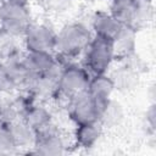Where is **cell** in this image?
Masks as SVG:
<instances>
[{
	"mask_svg": "<svg viewBox=\"0 0 156 156\" xmlns=\"http://www.w3.org/2000/svg\"><path fill=\"white\" fill-rule=\"evenodd\" d=\"M90 27L82 21H71L61 26L56 35L55 54L63 62L83 55L93 38Z\"/></svg>",
	"mask_w": 156,
	"mask_h": 156,
	"instance_id": "cell-1",
	"label": "cell"
},
{
	"mask_svg": "<svg viewBox=\"0 0 156 156\" xmlns=\"http://www.w3.org/2000/svg\"><path fill=\"white\" fill-rule=\"evenodd\" d=\"M108 12L123 26L139 30L154 18V4L144 0H112Z\"/></svg>",
	"mask_w": 156,
	"mask_h": 156,
	"instance_id": "cell-2",
	"label": "cell"
},
{
	"mask_svg": "<svg viewBox=\"0 0 156 156\" xmlns=\"http://www.w3.org/2000/svg\"><path fill=\"white\" fill-rule=\"evenodd\" d=\"M33 22L30 6L27 0H0V29L22 39Z\"/></svg>",
	"mask_w": 156,
	"mask_h": 156,
	"instance_id": "cell-3",
	"label": "cell"
},
{
	"mask_svg": "<svg viewBox=\"0 0 156 156\" xmlns=\"http://www.w3.org/2000/svg\"><path fill=\"white\" fill-rule=\"evenodd\" d=\"M116 61L113 40L93 35L83 52V66L91 76L108 73Z\"/></svg>",
	"mask_w": 156,
	"mask_h": 156,
	"instance_id": "cell-4",
	"label": "cell"
},
{
	"mask_svg": "<svg viewBox=\"0 0 156 156\" xmlns=\"http://www.w3.org/2000/svg\"><path fill=\"white\" fill-rule=\"evenodd\" d=\"M91 74L88 69L77 62H63L57 83V98H62L66 101L83 93L88 88V83Z\"/></svg>",
	"mask_w": 156,
	"mask_h": 156,
	"instance_id": "cell-5",
	"label": "cell"
},
{
	"mask_svg": "<svg viewBox=\"0 0 156 156\" xmlns=\"http://www.w3.org/2000/svg\"><path fill=\"white\" fill-rule=\"evenodd\" d=\"M57 30L46 21L32 22L22 37L24 51H50L55 52Z\"/></svg>",
	"mask_w": 156,
	"mask_h": 156,
	"instance_id": "cell-6",
	"label": "cell"
},
{
	"mask_svg": "<svg viewBox=\"0 0 156 156\" xmlns=\"http://www.w3.org/2000/svg\"><path fill=\"white\" fill-rule=\"evenodd\" d=\"M106 104L99 102L87 90L67 101V112L74 124L96 123Z\"/></svg>",
	"mask_w": 156,
	"mask_h": 156,
	"instance_id": "cell-7",
	"label": "cell"
},
{
	"mask_svg": "<svg viewBox=\"0 0 156 156\" xmlns=\"http://www.w3.org/2000/svg\"><path fill=\"white\" fill-rule=\"evenodd\" d=\"M67 151L66 140L61 130L52 124L44 129L35 132V140L32 146L30 154L44 156H58Z\"/></svg>",
	"mask_w": 156,
	"mask_h": 156,
	"instance_id": "cell-8",
	"label": "cell"
},
{
	"mask_svg": "<svg viewBox=\"0 0 156 156\" xmlns=\"http://www.w3.org/2000/svg\"><path fill=\"white\" fill-rule=\"evenodd\" d=\"M22 60L28 71L34 74L50 72L63 63L55 52L50 51H23Z\"/></svg>",
	"mask_w": 156,
	"mask_h": 156,
	"instance_id": "cell-9",
	"label": "cell"
},
{
	"mask_svg": "<svg viewBox=\"0 0 156 156\" xmlns=\"http://www.w3.org/2000/svg\"><path fill=\"white\" fill-rule=\"evenodd\" d=\"M89 27L94 35L113 40L122 29L123 24L119 23L108 11L98 10L93 13Z\"/></svg>",
	"mask_w": 156,
	"mask_h": 156,
	"instance_id": "cell-10",
	"label": "cell"
},
{
	"mask_svg": "<svg viewBox=\"0 0 156 156\" xmlns=\"http://www.w3.org/2000/svg\"><path fill=\"white\" fill-rule=\"evenodd\" d=\"M108 74L113 82L115 90L119 93H123V94L130 93L135 90L136 87L139 85L140 74L124 62L119 61V65L115 69L110 71Z\"/></svg>",
	"mask_w": 156,
	"mask_h": 156,
	"instance_id": "cell-11",
	"label": "cell"
},
{
	"mask_svg": "<svg viewBox=\"0 0 156 156\" xmlns=\"http://www.w3.org/2000/svg\"><path fill=\"white\" fill-rule=\"evenodd\" d=\"M102 132L104 128L99 122L76 124V128L73 130L74 146L83 150L93 149L102 136Z\"/></svg>",
	"mask_w": 156,
	"mask_h": 156,
	"instance_id": "cell-12",
	"label": "cell"
},
{
	"mask_svg": "<svg viewBox=\"0 0 156 156\" xmlns=\"http://www.w3.org/2000/svg\"><path fill=\"white\" fill-rule=\"evenodd\" d=\"M22 119L35 132L46 128L52 124V113L51 111L40 101H34L23 113Z\"/></svg>",
	"mask_w": 156,
	"mask_h": 156,
	"instance_id": "cell-13",
	"label": "cell"
},
{
	"mask_svg": "<svg viewBox=\"0 0 156 156\" xmlns=\"http://www.w3.org/2000/svg\"><path fill=\"white\" fill-rule=\"evenodd\" d=\"M87 91L101 104H106L113 95L115 85L108 73L91 76L88 83Z\"/></svg>",
	"mask_w": 156,
	"mask_h": 156,
	"instance_id": "cell-14",
	"label": "cell"
},
{
	"mask_svg": "<svg viewBox=\"0 0 156 156\" xmlns=\"http://www.w3.org/2000/svg\"><path fill=\"white\" fill-rule=\"evenodd\" d=\"M136 34L138 30L123 26L117 37L113 39V46L116 52V61L124 58L134 52L136 49Z\"/></svg>",
	"mask_w": 156,
	"mask_h": 156,
	"instance_id": "cell-15",
	"label": "cell"
},
{
	"mask_svg": "<svg viewBox=\"0 0 156 156\" xmlns=\"http://www.w3.org/2000/svg\"><path fill=\"white\" fill-rule=\"evenodd\" d=\"M13 138V141L17 149H32L35 140V130L30 128L22 118L16 119L15 122L7 124Z\"/></svg>",
	"mask_w": 156,
	"mask_h": 156,
	"instance_id": "cell-16",
	"label": "cell"
},
{
	"mask_svg": "<svg viewBox=\"0 0 156 156\" xmlns=\"http://www.w3.org/2000/svg\"><path fill=\"white\" fill-rule=\"evenodd\" d=\"M124 116H126V111L123 105L118 100L111 98L106 102L101 112L99 123L102 126V128H115L123 122Z\"/></svg>",
	"mask_w": 156,
	"mask_h": 156,
	"instance_id": "cell-17",
	"label": "cell"
},
{
	"mask_svg": "<svg viewBox=\"0 0 156 156\" xmlns=\"http://www.w3.org/2000/svg\"><path fill=\"white\" fill-rule=\"evenodd\" d=\"M20 52L21 50L17 44V38L0 29V61H4L5 58Z\"/></svg>",
	"mask_w": 156,
	"mask_h": 156,
	"instance_id": "cell-18",
	"label": "cell"
},
{
	"mask_svg": "<svg viewBox=\"0 0 156 156\" xmlns=\"http://www.w3.org/2000/svg\"><path fill=\"white\" fill-rule=\"evenodd\" d=\"M18 149L13 141L7 124H0V155H9L16 152Z\"/></svg>",
	"mask_w": 156,
	"mask_h": 156,
	"instance_id": "cell-19",
	"label": "cell"
},
{
	"mask_svg": "<svg viewBox=\"0 0 156 156\" xmlns=\"http://www.w3.org/2000/svg\"><path fill=\"white\" fill-rule=\"evenodd\" d=\"M74 0H43V6L54 15H63L73 9Z\"/></svg>",
	"mask_w": 156,
	"mask_h": 156,
	"instance_id": "cell-20",
	"label": "cell"
},
{
	"mask_svg": "<svg viewBox=\"0 0 156 156\" xmlns=\"http://www.w3.org/2000/svg\"><path fill=\"white\" fill-rule=\"evenodd\" d=\"M18 90L16 83L7 73L4 65L0 62V95L1 94H12L13 91Z\"/></svg>",
	"mask_w": 156,
	"mask_h": 156,
	"instance_id": "cell-21",
	"label": "cell"
},
{
	"mask_svg": "<svg viewBox=\"0 0 156 156\" xmlns=\"http://www.w3.org/2000/svg\"><path fill=\"white\" fill-rule=\"evenodd\" d=\"M145 126H147V129L151 134L155 133V126H156V110L155 105H150L149 108L145 112Z\"/></svg>",
	"mask_w": 156,
	"mask_h": 156,
	"instance_id": "cell-22",
	"label": "cell"
},
{
	"mask_svg": "<svg viewBox=\"0 0 156 156\" xmlns=\"http://www.w3.org/2000/svg\"><path fill=\"white\" fill-rule=\"evenodd\" d=\"M144 1H146V2H149V4H154V0H144Z\"/></svg>",
	"mask_w": 156,
	"mask_h": 156,
	"instance_id": "cell-23",
	"label": "cell"
},
{
	"mask_svg": "<svg viewBox=\"0 0 156 156\" xmlns=\"http://www.w3.org/2000/svg\"><path fill=\"white\" fill-rule=\"evenodd\" d=\"M110 1H112V0H110Z\"/></svg>",
	"mask_w": 156,
	"mask_h": 156,
	"instance_id": "cell-24",
	"label": "cell"
}]
</instances>
